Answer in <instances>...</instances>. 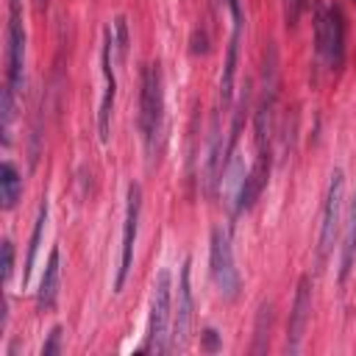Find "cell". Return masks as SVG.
I'll use <instances>...</instances> for the list:
<instances>
[{"label":"cell","mask_w":356,"mask_h":356,"mask_svg":"<svg viewBox=\"0 0 356 356\" xmlns=\"http://www.w3.org/2000/svg\"><path fill=\"white\" fill-rule=\"evenodd\" d=\"M139 211H142V189L139 184L128 186V200H125V220H122V245H120V267L114 275V292H122L125 278L134 264V245H136V231H139Z\"/></svg>","instance_id":"52a82bcc"},{"label":"cell","mask_w":356,"mask_h":356,"mask_svg":"<svg viewBox=\"0 0 356 356\" xmlns=\"http://www.w3.org/2000/svg\"><path fill=\"white\" fill-rule=\"evenodd\" d=\"M342 197H345V172L337 167L328 181V192L323 200V214H320V239H317V267L328 261V253L334 248V239L342 225Z\"/></svg>","instance_id":"5b68a950"},{"label":"cell","mask_w":356,"mask_h":356,"mask_svg":"<svg viewBox=\"0 0 356 356\" xmlns=\"http://www.w3.org/2000/svg\"><path fill=\"white\" fill-rule=\"evenodd\" d=\"M209 273L211 281L217 286V292L225 300H236L242 278L239 270L234 264V250H231V239L222 228H211V239H209Z\"/></svg>","instance_id":"3957f363"},{"label":"cell","mask_w":356,"mask_h":356,"mask_svg":"<svg viewBox=\"0 0 356 356\" xmlns=\"http://www.w3.org/2000/svg\"><path fill=\"white\" fill-rule=\"evenodd\" d=\"M172 323V275L170 270H159L150 292V320H147V339L142 350L164 353L170 350V325Z\"/></svg>","instance_id":"6da1fadb"},{"label":"cell","mask_w":356,"mask_h":356,"mask_svg":"<svg viewBox=\"0 0 356 356\" xmlns=\"http://www.w3.org/2000/svg\"><path fill=\"white\" fill-rule=\"evenodd\" d=\"M200 337H203V348H206L209 353H214V350L220 348V334H217L214 328H206Z\"/></svg>","instance_id":"44dd1931"},{"label":"cell","mask_w":356,"mask_h":356,"mask_svg":"<svg viewBox=\"0 0 356 356\" xmlns=\"http://www.w3.org/2000/svg\"><path fill=\"white\" fill-rule=\"evenodd\" d=\"M22 195V175L17 172V167L11 161H3L0 164V197H3V209L11 211L17 206Z\"/></svg>","instance_id":"4fadbf2b"},{"label":"cell","mask_w":356,"mask_h":356,"mask_svg":"<svg viewBox=\"0 0 356 356\" xmlns=\"http://www.w3.org/2000/svg\"><path fill=\"white\" fill-rule=\"evenodd\" d=\"M314 50L328 67H342L345 61V14L339 6L317 8L314 14Z\"/></svg>","instance_id":"277c9868"},{"label":"cell","mask_w":356,"mask_h":356,"mask_svg":"<svg viewBox=\"0 0 356 356\" xmlns=\"http://www.w3.org/2000/svg\"><path fill=\"white\" fill-rule=\"evenodd\" d=\"M17 114V92L6 83L3 86V100H0V122H3V145H8V128Z\"/></svg>","instance_id":"2e32d148"},{"label":"cell","mask_w":356,"mask_h":356,"mask_svg":"<svg viewBox=\"0 0 356 356\" xmlns=\"http://www.w3.org/2000/svg\"><path fill=\"white\" fill-rule=\"evenodd\" d=\"M61 325H53L50 328V334H47V342L42 345V356H56V353H61Z\"/></svg>","instance_id":"d6986e66"},{"label":"cell","mask_w":356,"mask_h":356,"mask_svg":"<svg viewBox=\"0 0 356 356\" xmlns=\"http://www.w3.org/2000/svg\"><path fill=\"white\" fill-rule=\"evenodd\" d=\"M58 261H61L58 248H53V250H50V256H47L44 273H42V281H39V292H36V306H39V312H50V309L56 306V295H58V275H61Z\"/></svg>","instance_id":"8fae6325"},{"label":"cell","mask_w":356,"mask_h":356,"mask_svg":"<svg viewBox=\"0 0 356 356\" xmlns=\"http://www.w3.org/2000/svg\"><path fill=\"white\" fill-rule=\"evenodd\" d=\"M270 325H273V303H261L256 312V328H253V353H264L267 350V339H270Z\"/></svg>","instance_id":"9a60e30c"},{"label":"cell","mask_w":356,"mask_h":356,"mask_svg":"<svg viewBox=\"0 0 356 356\" xmlns=\"http://www.w3.org/2000/svg\"><path fill=\"white\" fill-rule=\"evenodd\" d=\"M3 284L11 278V270H14V245L11 239H3Z\"/></svg>","instance_id":"ffe728a7"},{"label":"cell","mask_w":356,"mask_h":356,"mask_svg":"<svg viewBox=\"0 0 356 356\" xmlns=\"http://www.w3.org/2000/svg\"><path fill=\"white\" fill-rule=\"evenodd\" d=\"M312 317V278L300 275L298 289H295V300H292V312H289V323H286V353H298L303 345V334Z\"/></svg>","instance_id":"30bf717a"},{"label":"cell","mask_w":356,"mask_h":356,"mask_svg":"<svg viewBox=\"0 0 356 356\" xmlns=\"http://www.w3.org/2000/svg\"><path fill=\"white\" fill-rule=\"evenodd\" d=\"M44 225H47V200L39 206V214H36V220H33V231H31V239H28L25 270H22V286L28 284L31 270H33V264H36V253H39V245H42V236H44Z\"/></svg>","instance_id":"5bb4252c"},{"label":"cell","mask_w":356,"mask_h":356,"mask_svg":"<svg viewBox=\"0 0 356 356\" xmlns=\"http://www.w3.org/2000/svg\"><path fill=\"white\" fill-rule=\"evenodd\" d=\"M192 261L184 259L181 264V281H178V303L172 312V328H170V350H184L189 342V325H192V284H189V270Z\"/></svg>","instance_id":"9c48e42d"},{"label":"cell","mask_w":356,"mask_h":356,"mask_svg":"<svg viewBox=\"0 0 356 356\" xmlns=\"http://www.w3.org/2000/svg\"><path fill=\"white\" fill-rule=\"evenodd\" d=\"M353 259H356V192H353V197L348 203V211H345V234H342V253H339V281H345L350 275Z\"/></svg>","instance_id":"7c38bea8"},{"label":"cell","mask_w":356,"mask_h":356,"mask_svg":"<svg viewBox=\"0 0 356 356\" xmlns=\"http://www.w3.org/2000/svg\"><path fill=\"white\" fill-rule=\"evenodd\" d=\"M114 50H117V56L120 58H125V53H128V25H125V17H117L114 19Z\"/></svg>","instance_id":"e0dca14e"},{"label":"cell","mask_w":356,"mask_h":356,"mask_svg":"<svg viewBox=\"0 0 356 356\" xmlns=\"http://www.w3.org/2000/svg\"><path fill=\"white\" fill-rule=\"evenodd\" d=\"M161 108H164L161 72H159V64H147L139 78V131L147 153H153V142L161 125Z\"/></svg>","instance_id":"7a4b0ae2"},{"label":"cell","mask_w":356,"mask_h":356,"mask_svg":"<svg viewBox=\"0 0 356 356\" xmlns=\"http://www.w3.org/2000/svg\"><path fill=\"white\" fill-rule=\"evenodd\" d=\"M111 53H114V33L111 28L103 31V44H100V70H103V97L97 108V139L106 145L111 136V108L117 97V78L111 70Z\"/></svg>","instance_id":"ba28073f"},{"label":"cell","mask_w":356,"mask_h":356,"mask_svg":"<svg viewBox=\"0 0 356 356\" xmlns=\"http://www.w3.org/2000/svg\"><path fill=\"white\" fill-rule=\"evenodd\" d=\"M6 83L19 95L25 86V25L22 0H8L6 17Z\"/></svg>","instance_id":"8992f818"},{"label":"cell","mask_w":356,"mask_h":356,"mask_svg":"<svg viewBox=\"0 0 356 356\" xmlns=\"http://www.w3.org/2000/svg\"><path fill=\"white\" fill-rule=\"evenodd\" d=\"M47 6V0H39V8H44Z\"/></svg>","instance_id":"7402d4cb"},{"label":"cell","mask_w":356,"mask_h":356,"mask_svg":"<svg viewBox=\"0 0 356 356\" xmlns=\"http://www.w3.org/2000/svg\"><path fill=\"white\" fill-rule=\"evenodd\" d=\"M306 8V0H284V25L286 28H295L300 14Z\"/></svg>","instance_id":"ac0fdd59"}]
</instances>
